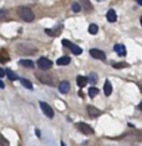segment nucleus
<instances>
[{
  "mask_svg": "<svg viewBox=\"0 0 142 146\" xmlns=\"http://www.w3.org/2000/svg\"><path fill=\"white\" fill-rule=\"evenodd\" d=\"M106 18H107V20L110 21V23H115V21L117 20V15H116V13H115V10H112V9L107 11Z\"/></svg>",
  "mask_w": 142,
  "mask_h": 146,
  "instance_id": "obj_12",
  "label": "nucleus"
},
{
  "mask_svg": "<svg viewBox=\"0 0 142 146\" xmlns=\"http://www.w3.org/2000/svg\"><path fill=\"white\" fill-rule=\"evenodd\" d=\"M89 31H90V34H92V35H96L97 31H98L97 25L96 24H91L90 26H89Z\"/></svg>",
  "mask_w": 142,
  "mask_h": 146,
  "instance_id": "obj_18",
  "label": "nucleus"
},
{
  "mask_svg": "<svg viewBox=\"0 0 142 146\" xmlns=\"http://www.w3.org/2000/svg\"><path fill=\"white\" fill-rule=\"evenodd\" d=\"M72 10H74L75 13H79L81 10V6H80V4L79 3H75V4H72Z\"/></svg>",
  "mask_w": 142,
  "mask_h": 146,
  "instance_id": "obj_25",
  "label": "nucleus"
},
{
  "mask_svg": "<svg viewBox=\"0 0 142 146\" xmlns=\"http://www.w3.org/2000/svg\"><path fill=\"white\" fill-rule=\"evenodd\" d=\"M87 81H89L87 78H85V76H77L76 78V82L80 88H84V86L87 84Z\"/></svg>",
  "mask_w": 142,
  "mask_h": 146,
  "instance_id": "obj_14",
  "label": "nucleus"
},
{
  "mask_svg": "<svg viewBox=\"0 0 142 146\" xmlns=\"http://www.w3.org/2000/svg\"><path fill=\"white\" fill-rule=\"evenodd\" d=\"M20 82H21V84H22V85H24V86H25V88L30 89V90H31V89H32V84H31V82H30V81H29V80H28V79H20Z\"/></svg>",
  "mask_w": 142,
  "mask_h": 146,
  "instance_id": "obj_20",
  "label": "nucleus"
},
{
  "mask_svg": "<svg viewBox=\"0 0 142 146\" xmlns=\"http://www.w3.org/2000/svg\"><path fill=\"white\" fill-rule=\"evenodd\" d=\"M19 62H20V65L24 66V68H29V69L34 68V62H32L31 60H20Z\"/></svg>",
  "mask_w": 142,
  "mask_h": 146,
  "instance_id": "obj_17",
  "label": "nucleus"
},
{
  "mask_svg": "<svg viewBox=\"0 0 142 146\" xmlns=\"http://www.w3.org/2000/svg\"><path fill=\"white\" fill-rule=\"evenodd\" d=\"M104 91H105V95L108 96V95H111V92H112V85H111V82L106 80L105 81V85H104Z\"/></svg>",
  "mask_w": 142,
  "mask_h": 146,
  "instance_id": "obj_13",
  "label": "nucleus"
},
{
  "mask_svg": "<svg viewBox=\"0 0 142 146\" xmlns=\"http://www.w3.org/2000/svg\"><path fill=\"white\" fill-rule=\"evenodd\" d=\"M6 75H8V78L10 79V80H16V79H18V75L15 74V72H13L11 70H6Z\"/></svg>",
  "mask_w": 142,
  "mask_h": 146,
  "instance_id": "obj_21",
  "label": "nucleus"
},
{
  "mask_svg": "<svg viewBox=\"0 0 142 146\" xmlns=\"http://www.w3.org/2000/svg\"><path fill=\"white\" fill-rule=\"evenodd\" d=\"M98 94V89L96 88H90L89 89V95H90V98H95Z\"/></svg>",
  "mask_w": 142,
  "mask_h": 146,
  "instance_id": "obj_22",
  "label": "nucleus"
},
{
  "mask_svg": "<svg viewBox=\"0 0 142 146\" xmlns=\"http://www.w3.org/2000/svg\"><path fill=\"white\" fill-rule=\"evenodd\" d=\"M59 90H60V92H62V94H66L69 90H70V82L69 81H61L60 84H59Z\"/></svg>",
  "mask_w": 142,
  "mask_h": 146,
  "instance_id": "obj_10",
  "label": "nucleus"
},
{
  "mask_svg": "<svg viewBox=\"0 0 142 146\" xmlns=\"http://www.w3.org/2000/svg\"><path fill=\"white\" fill-rule=\"evenodd\" d=\"M138 108H140V110H142V101L140 102V105H138Z\"/></svg>",
  "mask_w": 142,
  "mask_h": 146,
  "instance_id": "obj_32",
  "label": "nucleus"
},
{
  "mask_svg": "<svg viewBox=\"0 0 142 146\" xmlns=\"http://www.w3.org/2000/svg\"><path fill=\"white\" fill-rule=\"evenodd\" d=\"M112 66L115 69H122V68H128V64L127 62H117V64H114Z\"/></svg>",
  "mask_w": 142,
  "mask_h": 146,
  "instance_id": "obj_23",
  "label": "nucleus"
},
{
  "mask_svg": "<svg viewBox=\"0 0 142 146\" xmlns=\"http://www.w3.org/2000/svg\"><path fill=\"white\" fill-rule=\"evenodd\" d=\"M35 134H36V136H40V131L36 129V130H35Z\"/></svg>",
  "mask_w": 142,
  "mask_h": 146,
  "instance_id": "obj_29",
  "label": "nucleus"
},
{
  "mask_svg": "<svg viewBox=\"0 0 142 146\" xmlns=\"http://www.w3.org/2000/svg\"><path fill=\"white\" fill-rule=\"evenodd\" d=\"M137 4L138 5H142V0H137Z\"/></svg>",
  "mask_w": 142,
  "mask_h": 146,
  "instance_id": "obj_31",
  "label": "nucleus"
},
{
  "mask_svg": "<svg viewBox=\"0 0 142 146\" xmlns=\"http://www.w3.org/2000/svg\"><path fill=\"white\" fill-rule=\"evenodd\" d=\"M8 15H9V13L6 11V10H3V9H0V19H5V18H8Z\"/></svg>",
  "mask_w": 142,
  "mask_h": 146,
  "instance_id": "obj_26",
  "label": "nucleus"
},
{
  "mask_svg": "<svg viewBox=\"0 0 142 146\" xmlns=\"http://www.w3.org/2000/svg\"><path fill=\"white\" fill-rule=\"evenodd\" d=\"M87 146H100V145H97V144H92V142H91V144H89Z\"/></svg>",
  "mask_w": 142,
  "mask_h": 146,
  "instance_id": "obj_30",
  "label": "nucleus"
},
{
  "mask_svg": "<svg viewBox=\"0 0 142 146\" xmlns=\"http://www.w3.org/2000/svg\"><path fill=\"white\" fill-rule=\"evenodd\" d=\"M70 61H71V59L69 58V56H62V58L60 59H57V65H69L70 64Z\"/></svg>",
  "mask_w": 142,
  "mask_h": 146,
  "instance_id": "obj_15",
  "label": "nucleus"
},
{
  "mask_svg": "<svg viewBox=\"0 0 142 146\" xmlns=\"http://www.w3.org/2000/svg\"><path fill=\"white\" fill-rule=\"evenodd\" d=\"M35 76L42 82V84L50 85V86H55L56 85L55 78H54V76H50V75H46V72H44V74H38V72H36Z\"/></svg>",
  "mask_w": 142,
  "mask_h": 146,
  "instance_id": "obj_2",
  "label": "nucleus"
},
{
  "mask_svg": "<svg viewBox=\"0 0 142 146\" xmlns=\"http://www.w3.org/2000/svg\"><path fill=\"white\" fill-rule=\"evenodd\" d=\"M87 80H89V81H90V82H91V84H95V82H96V81H97V75H96V74H95V72H91V74H90V75H89V76H87Z\"/></svg>",
  "mask_w": 142,
  "mask_h": 146,
  "instance_id": "obj_19",
  "label": "nucleus"
},
{
  "mask_svg": "<svg viewBox=\"0 0 142 146\" xmlns=\"http://www.w3.org/2000/svg\"><path fill=\"white\" fill-rule=\"evenodd\" d=\"M87 111L90 112L91 116H98V115L101 114V111L98 110V109L94 108V106H87Z\"/></svg>",
  "mask_w": 142,
  "mask_h": 146,
  "instance_id": "obj_16",
  "label": "nucleus"
},
{
  "mask_svg": "<svg viewBox=\"0 0 142 146\" xmlns=\"http://www.w3.org/2000/svg\"><path fill=\"white\" fill-rule=\"evenodd\" d=\"M38 66L41 69V70H48L52 66L51 60H49L48 58H40L38 60Z\"/></svg>",
  "mask_w": 142,
  "mask_h": 146,
  "instance_id": "obj_5",
  "label": "nucleus"
},
{
  "mask_svg": "<svg viewBox=\"0 0 142 146\" xmlns=\"http://www.w3.org/2000/svg\"><path fill=\"white\" fill-rule=\"evenodd\" d=\"M76 127L82 132V134H85V135H92V134H94V130H92V129L87 124H85V122H77Z\"/></svg>",
  "mask_w": 142,
  "mask_h": 146,
  "instance_id": "obj_6",
  "label": "nucleus"
},
{
  "mask_svg": "<svg viewBox=\"0 0 142 146\" xmlns=\"http://www.w3.org/2000/svg\"><path fill=\"white\" fill-rule=\"evenodd\" d=\"M140 23H141V25H142V16H141V19H140Z\"/></svg>",
  "mask_w": 142,
  "mask_h": 146,
  "instance_id": "obj_33",
  "label": "nucleus"
},
{
  "mask_svg": "<svg viewBox=\"0 0 142 146\" xmlns=\"http://www.w3.org/2000/svg\"><path fill=\"white\" fill-rule=\"evenodd\" d=\"M114 50L116 51L120 56H125V55H126V48H125L122 44H116L114 46Z\"/></svg>",
  "mask_w": 142,
  "mask_h": 146,
  "instance_id": "obj_11",
  "label": "nucleus"
},
{
  "mask_svg": "<svg viewBox=\"0 0 142 146\" xmlns=\"http://www.w3.org/2000/svg\"><path fill=\"white\" fill-rule=\"evenodd\" d=\"M0 145H1V146H9V141L6 140V139L1 134H0Z\"/></svg>",
  "mask_w": 142,
  "mask_h": 146,
  "instance_id": "obj_24",
  "label": "nucleus"
},
{
  "mask_svg": "<svg viewBox=\"0 0 142 146\" xmlns=\"http://www.w3.org/2000/svg\"><path fill=\"white\" fill-rule=\"evenodd\" d=\"M16 50L19 51V54H34L36 51V49L31 45H26V44H21L16 46Z\"/></svg>",
  "mask_w": 142,
  "mask_h": 146,
  "instance_id": "obj_3",
  "label": "nucleus"
},
{
  "mask_svg": "<svg viewBox=\"0 0 142 146\" xmlns=\"http://www.w3.org/2000/svg\"><path fill=\"white\" fill-rule=\"evenodd\" d=\"M4 86H5V85H4V82H3L1 80H0V88H1V89H4Z\"/></svg>",
  "mask_w": 142,
  "mask_h": 146,
  "instance_id": "obj_28",
  "label": "nucleus"
},
{
  "mask_svg": "<svg viewBox=\"0 0 142 146\" xmlns=\"http://www.w3.org/2000/svg\"><path fill=\"white\" fill-rule=\"evenodd\" d=\"M90 55L95 59H98V60H105L106 59V55L102 50H98V49H91L90 50Z\"/></svg>",
  "mask_w": 142,
  "mask_h": 146,
  "instance_id": "obj_8",
  "label": "nucleus"
},
{
  "mask_svg": "<svg viewBox=\"0 0 142 146\" xmlns=\"http://www.w3.org/2000/svg\"><path fill=\"white\" fill-rule=\"evenodd\" d=\"M61 146H65V144H64V142H61Z\"/></svg>",
  "mask_w": 142,
  "mask_h": 146,
  "instance_id": "obj_34",
  "label": "nucleus"
},
{
  "mask_svg": "<svg viewBox=\"0 0 142 146\" xmlns=\"http://www.w3.org/2000/svg\"><path fill=\"white\" fill-rule=\"evenodd\" d=\"M62 45L64 46H67L70 50L74 52L75 55H80L81 52H82V49L80 48V46H77V45H75L74 42H71V41H69V40H66V39H64L62 40Z\"/></svg>",
  "mask_w": 142,
  "mask_h": 146,
  "instance_id": "obj_4",
  "label": "nucleus"
},
{
  "mask_svg": "<svg viewBox=\"0 0 142 146\" xmlns=\"http://www.w3.org/2000/svg\"><path fill=\"white\" fill-rule=\"evenodd\" d=\"M18 14L22 20H25V21H32L34 20V13H32L29 8H25V6L18 8Z\"/></svg>",
  "mask_w": 142,
  "mask_h": 146,
  "instance_id": "obj_1",
  "label": "nucleus"
},
{
  "mask_svg": "<svg viewBox=\"0 0 142 146\" xmlns=\"http://www.w3.org/2000/svg\"><path fill=\"white\" fill-rule=\"evenodd\" d=\"M140 88H141V90H142V85H140Z\"/></svg>",
  "mask_w": 142,
  "mask_h": 146,
  "instance_id": "obj_35",
  "label": "nucleus"
},
{
  "mask_svg": "<svg viewBox=\"0 0 142 146\" xmlns=\"http://www.w3.org/2000/svg\"><path fill=\"white\" fill-rule=\"evenodd\" d=\"M5 72H6V71H4L1 68H0V78H3V76L5 75Z\"/></svg>",
  "mask_w": 142,
  "mask_h": 146,
  "instance_id": "obj_27",
  "label": "nucleus"
},
{
  "mask_svg": "<svg viewBox=\"0 0 142 146\" xmlns=\"http://www.w3.org/2000/svg\"><path fill=\"white\" fill-rule=\"evenodd\" d=\"M40 108H41V110L44 111V114L48 116V117H54V110L49 106L46 102H44V101H40Z\"/></svg>",
  "mask_w": 142,
  "mask_h": 146,
  "instance_id": "obj_7",
  "label": "nucleus"
},
{
  "mask_svg": "<svg viewBox=\"0 0 142 146\" xmlns=\"http://www.w3.org/2000/svg\"><path fill=\"white\" fill-rule=\"evenodd\" d=\"M125 139L130 141H141L142 140V131H137L135 134H131V135H125L124 136Z\"/></svg>",
  "mask_w": 142,
  "mask_h": 146,
  "instance_id": "obj_9",
  "label": "nucleus"
}]
</instances>
